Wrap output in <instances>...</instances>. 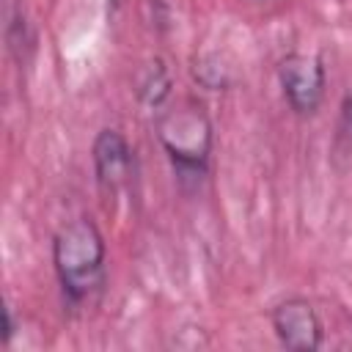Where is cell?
I'll return each instance as SVG.
<instances>
[{"instance_id":"1","label":"cell","mask_w":352,"mask_h":352,"mask_svg":"<svg viewBox=\"0 0 352 352\" xmlns=\"http://www.w3.org/2000/svg\"><path fill=\"white\" fill-rule=\"evenodd\" d=\"M154 132L170 160V168L179 184L201 187L209 170V154H212V140H214L212 121L204 104L195 102L192 96L168 102L157 113Z\"/></svg>"},{"instance_id":"2","label":"cell","mask_w":352,"mask_h":352,"mask_svg":"<svg viewBox=\"0 0 352 352\" xmlns=\"http://www.w3.org/2000/svg\"><path fill=\"white\" fill-rule=\"evenodd\" d=\"M107 245L91 217L63 223L52 236V267L63 297L72 305L88 302L104 286Z\"/></svg>"},{"instance_id":"3","label":"cell","mask_w":352,"mask_h":352,"mask_svg":"<svg viewBox=\"0 0 352 352\" xmlns=\"http://www.w3.org/2000/svg\"><path fill=\"white\" fill-rule=\"evenodd\" d=\"M278 85L294 116H314L324 99V63L311 52H289L278 60Z\"/></svg>"},{"instance_id":"4","label":"cell","mask_w":352,"mask_h":352,"mask_svg":"<svg viewBox=\"0 0 352 352\" xmlns=\"http://www.w3.org/2000/svg\"><path fill=\"white\" fill-rule=\"evenodd\" d=\"M91 162H94L96 184L107 198L124 192L135 179V151L124 138V132L113 126L96 132L91 143Z\"/></svg>"},{"instance_id":"5","label":"cell","mask_w":352,"mask_h":352,"mask_svg":"<svg viewBox=\"0 0 352 352\" xmlns=\"http://www.w3.org/2000/svg\"><path fill=\"white\" fill-rule=\"evenodd\" d=\"M270 324L278 341L294 352H314L322 346L324 327L316 308L305 297H286L270 311Z\"/></svg>"},{"instance_id":"6","label":"cell","mask_w":352,"mask_h":352,"mask_svg":"<svg viewBox=\"0 0 352 352\" xmlns=\"http://www.w3.org/2000/svg\"><path fill=\"white\" fill-rule=\"evenodd\" d=\"M170 94H173V80L168 74L165 60L162 58H151L138 72V80H135V96H138V102L143 107L162 110L170 102Z\"/></svg>"},{"instance_id":"7","label":"cell","mask_w":352,"mask_h":352,"mask_svg":"<svg viewBox=\"0 0 352 352\" xmlns=\"http://www.w3.org/2000/svg\"><path fill=\"white\" fill-rule=\"evenodd\" d=\"M192 74H195V80H198L204 88H212V91H217V88H226V85H228V77H226L223 66H214V63H206V60H201V66L195 63Z\"/></svg>"},{"instance_id":"8","label":"cell","mask_w":352,"mask_h":352,"mask_svg":"<svg viewBox=\"0 0 352 352\" xmlns=\"http://www.w3.org/2000/svg\"><path fill=\"white\" fill-rule=\"evenodd\" d=\"M341 129L346 132V138L352 140V85L346 88L344 99H341Z\"/></svg>"},{"instance_id":"9","label":"cell","mask_w":352,"mask_h":352,"mask_svg":"<svg viewBox=\"0 0 352 352\" xmlns=\"http://www.w3.org/2000/svg\"><path fill=\"white\" fill-rule=\"evenodd\" d=\"M3 316H6V327H3V341H6V344H11V336H14V330H16V324H14V311H11V308H6V311H3Z\"/></svg>"}]
</instances>
